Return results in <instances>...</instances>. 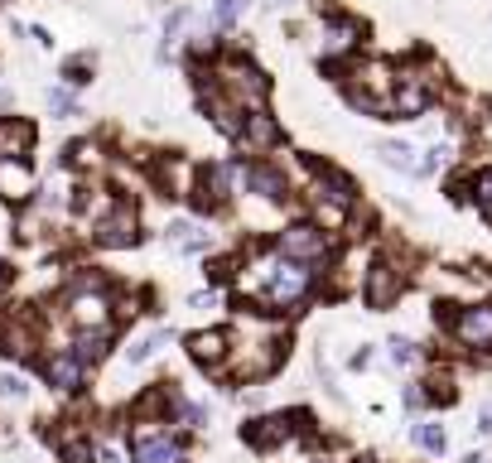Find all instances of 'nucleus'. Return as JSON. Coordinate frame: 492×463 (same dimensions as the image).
<instances>
[{
	"instance_id": "nucleus-1",
	"label": "nucleus",
	"mask_w": 492,
	"mask_h": 463,
	"mask_svg": "<svg viewBox=\"0 0 492 463\" xmlns=\"http://www.w3.org/2000/svg\"><path fill=\"white\" fill-rule=\"evenodd\" d=\"M242 289H251L266 304H295L304 289H309V266L290 261V256H276V261H261L251 276H242Z\"/></svg>"
},
{
	"instance_id": "nucleus-2",
	"label": "nucleus",
	"mask_w": 492,
	"mask_h": 463,
	"mask_svg": "<svg viewBox=\"0 0 492 463\" xmlns=\"http://www.w3.org/2000/svg\"><path fill=\"white\" fill-rule=\"evenodd\" d=\"M217 92H223L227 101H232V107H251V111H261V101H266V78L256 73V68H251V63H223V68H217Z\"/></svg>"
},
{
	"instance_id": "nucleus-3",
	"label": "nucleus",
	"mask_w": 492,
	"mask_h": 463,
	"mask_svg": "<svg viewBox=\"0 0 492 463\" xmlns=\"http://www.w3.org/2000/svg\"><path fill=\"white\" fill-rule=\"evenodd\" d=\"M131 458L135 463H183V449H179V439H169L160 420H141L131 435Z\"/></svg>"
},
{
	"instance_id": "nucleus-4",
	"label": "nucleus",
	"mask_w": 492,
	"mask_h": 463,
	"mask_svg": "<svg viewBox=\"0 0 492 463\" xmlns=\"http://www.w3.org/2000/svg\"><path fill=\"white\" fill-rule=\"evenodd\" d=\"M68 319H73V329H107L111 323V295L107 285H73V295H68Z\"/></svg>"
},
{
	"instance_id": "nucleus-5",
	"label": "nucleus",
	"mask_w": 492,
	"mask_h": 463,
	"mask_svg": "<svg viewBox=\"0 0 492 463\" xmlns=\"http://www.w3.org/2000/svg\"><path fill=\"white\" fill-rule=\"evenodd\" d=\"M358 88H352V101L367 111H392V92H396V73H392V63H382V58H372L358 68Z\"/></svg>"
},
{
	"instance_id": "nucleus-6",
	"label": "nucleus",
	"mask_w": 492,
	"mask_h": 463,
	"mask_svg": "<svg viewBox=\"0 0 492 463\" xmlns=\"http://www.w3.org/2000/svg\"><path fill=\"white\" fill-rule=\"evenodd\" d=\"M92 242H97V247H111V251H121V247H135V242H141V217H135L131 203H111V208L97 217Z\"/></svg>"
},
{
	"instance_id": "nucleus-7",
	"label": "nucleus",
	"mask_w": 492,
	"mask_h": 463,
	"mask_svg": "<svg viewBox=\"0 0 492 463\" xmlns=\"http://www.w3.org/2000/svg\"><path fill=\"white\" fill-rule=\"evenodd\" d=\"M280 256H290V261H324L329 237L319 227H285L280 232Z\"/></svg>"
},
{
	"instance_id": "nucleus-8",
	"label": "nucleus",
	"mask_w": 492,
	"mask_h": 463,
	"mask_svg": "<svg viewBox=\"0 0 492 463\" xmlns=\"http://www.w3.org/2000/svg\"><path fill=\"white\" fill-rule=\"evenodd\" d=\"M34 194H39V179H34V169L25 160H0V198L5 203H29Z\"/></svg>"
},
{
	"instance_id": "nucleus-9",
	"label": "nucleus",
	"mask_w": 492,
	"mask_h": 463,
	"mask_svg": "<svg viewBox=\"0 0 492 463\" xmlns=\"http://www.w3.org/2000/svg\"><path fill=\"white\" fill-rule=\"evenodd\" d=\"M454 333H459L468 348H492V304H483V309H464V314L454 319Z\"/></svg>"
},
{
	"instance_id": "nucleus-10",
	"label": "nucleus",
	"mask_w": 492,
	"mask_h": 463,
	"mask_svg": "<svg viewBox=\"0 0 492 463\" xmlns=\"http://www.w3.org/2000/svg\"><path fill=\"white\" fill-rule=\"evenodd\" d=\"M189 353H194V363L213 367V372H223V367H227V329L194 333V338H189Z\"/></svg>"
},
{
	"instance_id": "nucleus-11",
	"label": "nucleus",
	"mask_w": 492,
	"mask_h": 463,
	"mask_svg": "<svg viewBox=\"0 0 492 463\" xmlns=\"http://www.w3.org/2000/svg\"><path fill=\"white\" fill-rule=\"evenodd\" d=\"M396 295H401V270L386 266V261L372 266V270H367V304H372V309H386Z\"/></svg>"
},
{
	"instance_id": "nucleus-12",
	"label": "nucleus",
	"mask_w": 492,
	"mask_h": 463,
	"mask_svg": "<svg viewBox=\"0 0 492 463\" xmlns=\"http://www.w3.org/2000/svg\"><path fill=\"white\" fill-rule=\"evenodd\" d=\"M236 179H242V188H251V194H256V198H266V203H280V198H285V179L276 174V169L242 164V169H236Z\"/></svg>"
},
{
	"instance_id": "nucleus-13",
	"label": "nucleus",
	"mask_w": 492,
	"mask_h": 463,
	"mask_svg": "<svg viewBox=\"0 0 492 463\" xmlns=\"http://www.w3.org/2000/svg\"><path fill=\"white\" fill-rule=\"evenodd\" d=\"M44 376H48V386H58V391H78V386H82V363L73 357V348H63V353H48Z\"/></svg>"
},
{
	"instance_id": "nucleus-14",
	"label": "nucleus",
	"mask_w": 492,
	"mask_h": 463,
	"mask_svg": "<svg viewBox=\"0 0 492 463\" xmlns=\"http://www.w3.org/2000/svg\"><path fill=\"white\" fill-rule=\"evenodd\" d=\"M34 145V126L15 121V116H0V160H25Z\"/></svg>"
},
{
	"instance_id": "nucleus-15",
	"label": "nucleus",
	"mask_w": 492,
	"mask_h": 463,
	"mask_svg": "<svg viewBox=\"0 0 492 463\" xmlns=\"http://www.w3.org/2000/svg\"><path fill=\"white\" fill-rule=\"evenodd\" d=\"M236 141H242L246 150H266V145H276V141H280V131H276V121H270L266 111H251V116H246V126L236 131Z\"/></svg>"
},
{
	"instance_id": "nucleus-16",
	"label": "nucleus",
	"mask_w": 492,
	"mask_h": 463,
	"mask_svg": "<svg viewBox=\"0 0 492 463\" xmlns=\"http://www.w3.org/2000/svg\"><path fill=\"white\" fill-rule=\"evenodd\" d=\"M290 435H295V420H285V416L261 420V425H251V430H246V439L256 444V449H270V444H280V439H290Z\"/></svg>"
},
{
	"instance_id": "nucleus-17",
	"label": "nucleus",
	"mask_w": 492,
	"mask_h": 463,
	"mask_svg": "<svg viewBox=\"0 0 492 463\" xmlns=\"http://www.w3.org/2000/svg\"><path fill=\"white\" fill-rule=\"evenodd\" d=\"M319 188H329V203H338V208H348V203L358 198V194H352V184L338 174V169H319Z\"/></svg>"
},
{
	"instance_id": "nucleus-18",
	"label": "nucleus",
	"mask_w": 492,
	"mask_h": 463,
	"mask_svg": "<svg viewBox=\"0 0 492 463\" xmlns=\"http://www.w3.org/2000/svg\"><path fill=\"white\" fill-rule=\"evenodd\" d=\"M164 342H169V329H150L145 338H135V342H131L126 357H131V363H150V357H155V353L164 348Z\"/></svg>"
},
{
	"instance_id": "nucleus-19",
	"label": "nucleus",
	"mask_w": 492,
	"mask_h": 463,
	"mask_svg": "<svg viewBox=\"0 0 492 463\" xmlns=\"http://www.w3.org/2000/svg\"><path fill=\"white\" fill-rule=\"evenodd\" d=\"M377 154H382L386 164H396V169H415V160H411L415 150H411V145H401V141H382V145H377Z\"/></svg>"
},
{
	"instance_id": "nucleus-20",
	"label": "nucleus",
	"mask_w": 492,
	"mask_h": 463,
	"mask_svg": "<svg viewBox=\"0 0 492 463\" xmlns=\"http://www.w3.org/2000/svg\"><path fill=\"white\" fill-rule=\"evenodd\" d=\"M415 439H420V449L445 454V430H439V425H415Z\"/></svg>"
},
{
	"instance_id": "nucleus-21",
	"label": "nucleus",
	"mask_w": 492,
	"mask_h": 463,
	"mask_svg": "<svg viewBox=\"0 0 492 463\" xmlns=\"http://www.w3.org/2000/svg\"><path fill=\"white\" fill-rule=\"evenodd\" d=\"M88 73H92V63L88 58H73V63L63 68V82H68V88H82V82H92Z\"/></svg>"
},
{
	"instance_id": "nucleus-22",
	"label": "nucleus",
	"mask_w": 492,
	"mask_h": 463,
	"mask_svg": "<svg viewBox=\"0 0 492 463\" xmlns=\"http://www.w3.org/2000/svg\"><path fill=\"white\" fill-rule=\"evenodd\" d=\"M68 164L92 169V164H97V145H88V141H82V145H68Z\"/></svg>"
},
{
	"instance_id": "nucleus-23",
	"label": "nucleus",
	"mask_w": 492,
	"mask_h": 463,
	"mask_svg": "<svg viewBox=\"0 0 492 463\" xmlns=\"http://www.w3.org/2000/svg\"><path fill=\"white\" fill-rule=\"evenodd\" d=\"M48 107H54L58 116H78V101H73V92H68V88H54V92H48Z\"/></svg>"
},
{
	"instance_id": "nucleus-24",
	"label": "nucleus",
	"mask_w": 492,
	"mask_h": 463,
	"mask_svg": "<svg viewBox=\"0 0 492 463\" xmlns=\"http://www.w3.org/2000/svg\"><path fill=\"white\" fill-rule=\"evenodd\" d=\"M183 25H189V10H174V15H169V25H164V54H169V44L183 34Z\"/></svg>"
},
{
	"instance_id": "nucleus-25",
	"label": "nucleus",
	"mask_w": 492,
	"mask_h": 463,
	"mask_svg": "<svg viewBox=\"0 0 492 463\" xmlns=\"http://www.w3.org/2000/svg\"><path fill=\"white\" fill-rule=\"evenodd\" d=\"M392 363H396V367H411V363H415V348L396 338V342H392Z\"/></svg>"
},
{
	"instance_id": "nucleus-26",
	"label": "nucleus",
	"mask_w": 492,
	"mask_h": 463,
	"mask_svg": "<svg viewBox=\"0 0 492 463\" xmlns=\"http://www.w3.org/2000/svg\"><path fill=\"white\" fill-rule=\"evenodd\" d=\"M0 396L20 401V396H25V382H20V376H15V372H10V376H0Z\"/></svg>"
},
{
	"instance_id": "nucleus-27",
	"label": "nucleus",
	"mask_w": 492,
	"mask_h": 463,
	"mask_svg": "<svg viewBox=\"0 0 492 463\" xmlns=\"http://www.w3.org/2000/svg\"><path fill=\"white\" fill-rule=\"evenodd\" d=\"M242 5H246V0H217V25H232Z\"/></svg>"
},
{
	"instance_id": "nucleus-28",
	"label": "nucleus",
	"mask_w": 492,
	"mask_h": 463,
	"mask_svg": "<svg viewBox=\"0 0 492 463\" xmlns=\"http://www.w3.org/2000/svg\"><path fill=\"white\" fill-rule=\"evenodd\" d=\"M63 458H68V463H92V449H88V444H78V439H73V444L63 449Z\"/></svg>"
},
{
	"instance_id": "nucleus-29",
	"label": "nucleus",
	"mask_w": 492,
	"mask_h": 463,
	"mask_svg": "<svg viewBox=\"0 0 492 463\" xmlns=\"http://www.w3.org/2000/svg\"><path fill=\"white\" fill-rule=\"evenodd\" d=\"M478 203H483V213L492 217V174H483V179H478Z\"/></svg>"
},
{
	"instance_id": "nucleus-30",
	"label": "nucleus",
	"mask_w": 492,
	"mask_h": 463,
	"mask_svg": "<svg viewBox=\"0 0 492 463\" xmlns=\"http://www.w3.org/2000/svg\"><path fill=\"white\" fill-rule=\"evenodd\" d=\"M478 430H483V435H492V410H483V416H478Z\"/></svg>"
},
{
	"instance_id": "nucleus-31",
	"label": "nucleus",
	"mask_w": 492,
	"mask_h": 463,
	"mask_svg": "<svg viewBox=\"0 0 492 463\" xmlns=\"http://www.w3.org/2000/svg\"><path fill=\"white\" fill-rule=\"evenodd\" d=\"M0 289H5V261H0Z\"/></svg>"
}]
</instances>
